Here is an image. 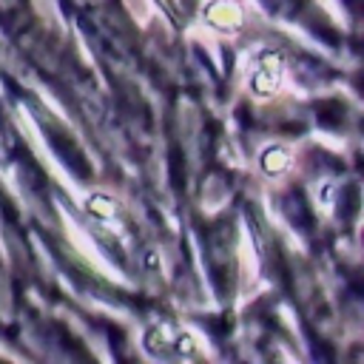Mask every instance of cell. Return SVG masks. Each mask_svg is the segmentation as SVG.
Instances as JSON below:
<instances>
[{"mask_svg":"<svg viewBox=\"0 0 364 364\" xmlns=\"http://www.w3.org/2000/svg\"><path fill=\"white\" fill-rule=\"evenodd\" d=\"M262 168L264 171H282V168H287V151L284 148H267L264 154H262Z\"/></svg>","mask_w":364,"mask_h":364,"instance_id":"6da1fadb","label":"cell"}]
</instances>
